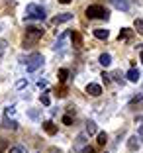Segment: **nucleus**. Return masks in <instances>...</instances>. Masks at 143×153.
<instances>
[{
    "label": "nucleus",
    "mask_w": 143,
    "mask_h": 153,
    "mask_svg": "<svg viewBox=\"0 0 143 153\" xmlns=\"http://www.w3.org/2000/svg\"><path fill=\"white\" fill-rule=\"evenodd\" d=\"M108 36H110V32L108 30H94V37H98V39H108Z\"/></svg>",
    "instance_id": "obj_14"
},
{
    "label": "nucleus",
    "mask_w": 143,
    "mask_h": 153,
    "mask_svg": "<svg viewBox=\"0 0 143 153\" xmlns=\"http://www.w3.org/2000/svg\"><path fill=\"white\" fill-rule=\"evenodd\" d=\"M131 37H133V30H130V27H122L118 41H130Z\"/></svg>",
    "instance_id": "obj_7"
},
{
    "label": "nucleus",
    "mask_w": 143,
    "mask_h": 153,
    "mask_svg": "<svg viewBox=\"0 0 143 153\" xmlns=\"http://www.w3.org/2000/svg\"><path fill=\"white\" fill-rule=\"evenodd\" d=\"M73 18V14L71 12H63V14H57L53 20H51V24H55V26H59V24H65V22H69V20Z\"/></svg>",
    "instance_id": "obj_5"
},
{
    "label": "nucleus",
    "mask_w": 143,
    "mask_h": 153,
    "mask_svg": "<svg viewBox=\"0 0 143 153\" xmlns=\"http://www.w3.org/2000/svg\"><path fill=\"white\" fill-rule=\"evenodd\" d=\"M59 2H61V4H71L73 0H59Z\"/></svg>",
    "instance_id": "obj_30"
},
{
    "label": "nucleus",
    "mask_w": 143,
    "mask_h": 153,
    "mask_svg": "<svg viewBox=\"0 0 143 153\" xmlns=\"http://www.w3.org/2000/svg\"><path fill=\"white\" fill-rule=\"evenodd\" d=\"M71 116H69V114H67V116H63V124H67V126H71Z\"/></svg>",
    "instance_id": "obj_26"
},
{
    "label": "nucleus",
    "mask_w": 143,
    "mask_h": 153,
    "mask_svg": "<svg viewBox=\"0 0 143 153\" xmlns=\"http://www.w3.org/2000/svg\"><path fill=\"white\" fill-rule=\"evenodd\" d=\"M127 147H130V149H137L139 147V137H137V135H131V137H130Z\"/></svg>",
    "instance_id": "obj_15"
},
{
    "label": "nucleus",
    "mask_w": 143,
    "mask_h": 153,
    "mask_svg": "<svg viewBox=\"0 0 143 153\" xmlns=\"http://www.w3.org/2000/svg\"><path fill=\"white\" fill-rule=\"evenodd\" d=\"M112 4L116 6L118 10H122V12H127V10H130V2H127V0H112Z\"/></svg>",
    "instance_id": "obj_9"
},
{
    "label": "nucleus",
    "mask_w": 143,
    "mask_h": 153,
    "mask_svg": "<svg viewBox=\"0 0 143 153\" xmlns=\"http://www.w3.org/2000/svg\"><path fill=\"white\" fill-rule=\"evenodd\" d=\"M6 53V41L4 39H0V57Z\"/></svg>",
    "instance_id": "obj_25"
},
{
    "label": "nucleus",
    "mask_w": 143,
    "mask_h": 153,
    "mask_svg": "<svg viewBox=\"0 0 143 153\" xmlns=\"http://www.w3.org/2000/svg\"><path fill=\"white\" fill-rule=\"evenodd\" d=\"M71 41H73L75 47H81V45H82V36L79 32H71Z\"/></svg>",
    "instance_id": "obj_12"
},
{
    "label": "nucleus",
    "mask_w": 143,
    "mask_h": 153,
    "mask_svg": "<svg viewBox=\"0 0 143 153\" xmlns=\"http://www.w3.org/2000/svg\"><path fill=\"white\" fill-rule=\"evenodd\" d=\"M86 94H90V96H100V94H102V86L96 85V82H90V85L86 86Z\"/></svg>",
    "instance_id": "obj_6"
},
{
    "label": "nucleus",
    "mask_w": 143,
    "mask_h": 153,
    "mask_svg": "<svg viewBox=\"0 0 143 153\" xmlns=\"http://www.w3.org/2000/svg\"><path fill=\"white\" fill-rule=\"evenodd\" d=\"M86 18L88 20H106L108 18V10L100 4H92L86 8Z\"/></svg>",
    "instance_id": "obj_2"
},
{
    "label": "nucleus",
    "mask_w": 143,
    "mask_h": 153,
    "mask_svg": "<svg viewBox=\"0 0 143 153\" xmlns=\"http://www.w3.org/2000/svg\"><path fill=\"white\" fill-rule=\"evenodd\" d=\"M125 76H127V81H130V82H137V81H139V71H137L135 67H131L130 71H127V75H125Z\"/></svg>",
    "instance_id": "obj_10"
},
{
    "label": "nucleus",
    "mask_w": 143,
    "mask_h": 153,
    "mask_svg": "<svg viewBox=\"0 0 143 153\" xmlns=\"http://www.w3.org/2000/svg\"><path fill=\"white\" fill-rule=\"evenodd\" d=\"M110 63H112V55L110 53H102L100 55V65H102V67H108Z\"/></svg>",
    "instance_id": "obj_13"
},
{
    "label": "nucleus",
    "mask_w": 143,
    "mask_h": 153,
    "mask_svg": "<svg viewBox=\"0 0 143 153\" xmlns=\"http://www.w3.org/2000/svg\"><path fill=\"white\" fill-rule=\"evenodd\" d=\"M45 10L39 4H27L26 6V20H43Z\"/></svg>",
    "instance_id": "obj_3"
},
{
    "label": "nucleus",
    "mask_w": 143,
    "mask_h": 153,
    "mask_svg": "<svg viewBox=\"0 0 143 153\" xmlns=\"http://www.w3.org/2000/svg\"><path fill=\"white\" fill-rule=\"evenodd\" d=\"M71 37V32H65V33H61L59 36V39H57V45H55V49H63V47H67V39Z\"/></svg>",
    "instance_id": "obj_8"
},
{
    "label": "nucleus",
    "mask_w": 143,
    "mask_h": 153,
    "mask_svg": "<svg viewBox=\"0 0 143 153\" xmlns=\"http://www.w3.org/2000/svg\"><path fill=\"white\" fill-rule=\"evenodd\" d=\"M43 130H45V134H49V135L57 134V126H55L53 122H43Z\"/></svg>",
    "instance_id": "obj_11"
},
{
    "label": "nucleus",
    "mask_w": 143,
    "mask_h": 153,
    "mask_svg": "<svg viewBox=\"0 0 143 153\" xmlns=\"http://www.w3.org/2000/svg\"><path fill=\"white\" fill-rule=\"evenodd\" d=\"M84 143H86V137H84V134H81L79 137H76V145H79V147H82Z\"/></svg>",
    "instance_id": "obj_22"
},
{
    "label": "nucleus",
    "mask_w": 143,
    "mask_h": 153,
    "mask_svg": "<svg viewBox=\"0 0 143 153\" xmlns=\"http://www.w3.org/2000/svg\"><path fill=\"white\" fill-rule=\"evenodd\" d=\"M102 81H104V85L110 82V75H108V73H102Z\"/></svg>",
    "instance_id": "obj_27"
},
{
    "label": "nucleus",
    "mask_w": 143,
    "mask_h": 153,
    "mask_svg": "<svg viewBox=\"0 0 143 153\" xmlns=\"http://www.w3.org/2000/svg\"><path fill=\"white\" fill-rule=\"evenodd\" d=\"M67 76H69V71H67V69H61V71H59V81H61V82L67 81Z\"/></svg>",
    "instance_id": "obj_20"
},
{
    "label": "nucleus",
    "mask_w": 143,
    "mask_h": 153,
    "mask_svg": "<svg viewBox=\"0 0 143 153\" xmlns=\"http://www.w3.org/2000/svg\"><path fill=\"white\" fill-rule=\"evenodd\" d=\"M12 114H14V106H10V108H6V116H12Z\"/></svg>",
    "instance_id": "obj_29"
},
{
    "label": "nucleus",
    "mask_w": 143,
    "mask_h": 153,
    "mask_svg": "<svg viewBox=\"0 0 143 153\" xmlns=\"http://www.w3.org/2000/svg\"><path fill=\"white\" fill-rule=\"evenodd\" d=\"M16 86H18V88H24V86H27V81H18Z\"/></svg>",
    "instance_id": "obj_28"
},
{
    "label": "nucleus",
    "mask_w": 143,
    "mask_h": 153,
    "mask_svg": "<svg viewBox=\"0 0 143 153\" xmlns=\"http://www.w3.org/2000/svg\"><path fill=\"white\" fill-rule=\"evenodd\" d=\"M57 96H59V98H65V96H67V88H65V86H61V88L57 90Z\"/></svg>",
    "instance_id": "obj_24"
},
{
    "label": "nucleus",
    "mask_w": 143,
    "mask_h": 153,
    "mask_svg": "<svg viewBox=\"0 0 143 153\" xmlns=\"http://www.w3.org/2000/svg\"><path fill=\"white\" fill-rule=\"evenodd\" d=\"M10 153H26V149H24L22 145H12V147H10Z\"/></svg>",
    "instance_id": "obj_21"
},
{
    "label": "nucleus",
    "mask_w": 143,
    "mask_h": 153,
    "mask_svg": "<svg viewBox=\"0 0 143 153\" xmlns=\"http://www.w3.org/2000/svg\"><path fill=\"white\" fill-rule=\"evenodd\" d=\"M0 153H2V147H0Z\"/></svg>",
    "instance_id": "obj_32"
},
{
    "label": "nucleus",
    "mask_w": 143,
    "mask_h": 153,
    "mask_svg": "<svg viewBox=\"0 0 143 153\" xmlns=\"http://www.w3.org/2000/svg\"><path fill=\"white\" fill-rule=\"evenodd\" d=\"M41 65H43V55H41V53H33V55H30L26 67H27L30 73H36L37 69H41Z\"/></svg>",
    "instance_id": "obj_4"
},
{
    "label": "nucleus",
    "mask_w": 143,
    "mask_h": 153,
    "mask_svg": "<svg viewBox=\"0 0 143 153\" xmlns=\"http://www.w3.org/2000/svg\"><path fill=\"white\" fill-rule=\"evenodd\" d=\"M133 26H135V30H137V33H139V36H143V20H135V24H133Z\"/></svg>",
    "instance_id": "obj_19"
},
{
    "label": "nucleus",
    "mask_w": 143,
    "mask_h": 153,
    "mask_svg": "<svg viewBox=\"0 0 143 153\" xmlns=\"http://www.w3.org/2000/svg\"><path fill=\"white\" fill-rule=\"evenodd\" d=\"M41 36H43V30H41V27H27L26 33H24L22 45L24 47H33V45L41 39Z\"/></svg>",
    "instance_id": "obj_1"
},
{
    "label": "nucleus",
    "mask_w": 143,
    "mask_h": 153,
    "mask_svg": "<svg viewBox=\"0 0 143 153\" xmlns=\"http://www.w3.org/2000/svg\"><path fill=\"white\" fill-rule=\"evenodd\" d=\"M49 94H47V92H43V94H41V104H45V106H49Z\"/></svg>",
    "instance_id": "obj_23"
},
{
    "label": "nucleus",
    "mask_w": 143,
    "mask_h": 153,
    "mask_svg": "<svg viewBox=\"0 0 143 153\" xmlns=\"http://www.w3.org/2000/svg\"><path fill=\"white\" fill-rule=\"evenodd\" d=\"M106 141H108L106 131H100V134H98V145H106Z\"/></svg>",
    "instance_id": "obj_17"
},
{
    "label": "nucleus",
    "mask_w": 143,
    "mask_h": 153,
    "mask_svg": "<svg viewBox=\"0 0 143 153\" xmlns=\"http://www.w3.org/2000/svg\"><path fill=\"white\" fill-rule=\"evenodd\" d=\"M141 61H143V51H141Z\"/></svg>",
    "instance_id": "obj_31"
},
{
    "label": "nucleus",
    "mask_w": 143,
    "mask_h": 153,
    "mask_svg": "<svg viewBox=\"0 0 143 153\" xmlns=\"http://www.w3.org/2000/svg\"><path fill=\"white\" fill-rule=\"evenodd\" d=\"M86 134L88 135L96 134V124H94V122H88V124H86Z\"/></svg>",
    "instance_id": "obj_16"
},
{
    "label": "nucleus",
    "mask_w": 143,
    "mask_h": 153,
    "mask_svg": "<svg viewBox=\"0 0 143 153\" xmlns=\"http://www.w3.org/2000/svg\"><path fill=\"white\" fill-rule=\"evenodd\" d=\"M4 128H10V130H16L18 128V124L14 120H10V118H6V122H4Z\"/></svg>",
    "instance_id": "obj_18"
}]
</instances>
